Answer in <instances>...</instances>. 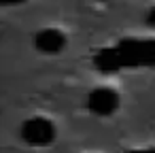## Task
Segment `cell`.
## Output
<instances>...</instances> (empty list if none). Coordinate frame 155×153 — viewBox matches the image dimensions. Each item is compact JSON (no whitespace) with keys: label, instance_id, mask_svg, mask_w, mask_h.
I'll return each mask as SVG.
<instances>
[{"label":"cell","instance_id":"ba28073f","mask_svg":"<svg viewBox=\"0 0 155 153\" xmlns=\"http://www.w3.org/2000/svg\"><path fill=\"white\" fill-rule=\"evenodd\" d=\"M5 5H19V2H26V0H2Z\"/></svg>","mask_w":155,"mask_h":153},{"label":"cell","instance_id":"3957f363","mask_svg":"<svg viewBox=\"0 0 155 153\" xmlns=\"http://www.w3.org/2000/svg\"><path fill=\"white\" fill-rule=\"evenodd\" d=\"M119 94L110 87H96L87 96V108L98 117H108L119 108Z\"/></svg>","mask_w":155,"mask_h":153},{"label":"cell","instance_id":"52a82bcc","mask_svg":"<svg viewBox=\"0 0 155 153\" xmlns=\"http://www.w3.org/2000/svg\"><path fill=\"white\" fill-rule=\"evenodd\" d=\"M127 153H155V149H138V151H127Z\"/></svg>","mask_w":155,"mask_h":153},{"label":"cell","instance_id":"7a4b0ae2","mask_svg":"<svg viewBox=\"0 0 155 153\" xmlns=\"http://www.w3.org/2000/svg\"><path fill=\"white\" fill-rule=\"evenodd\" d=\"M21 138L32 145V147H45L49 142H53L55 138V125L53 121L45 119V117H30L21 123V130H19Z\"/></svg>","mask_w":155,"mask_h":153},{"label":"cell","instance_id":"6da1fadb","mask_svg":"<svg viewBox=\"0 0 155 153\" xmlns=\"http://www.w3.org/2000/svg\"><path fill=\"white\" fill-rule=\"evenodd\" d=\"M123 66H155V41H123L117 45Z\"/></svg>","mask_w":155,"mask_h":153},{"label":"cell","instance_id":"5b68a950","mask_svg":"<svg viewBox=\"0 0 155 153\" xmlns=\"http://www.w3.org/2000/svg\"><path fill=\"white\" fill-rule=\"evenodd\" d=\"M94 62H96V66H98L100 70H104V72H113V70H117V68L123 66V60H121L117 47H115V49H102V51H98V55H96Z\"/></svg>","mask_w":155,"mask_h":153},{"label":"cell","instance_id":"277c9868","mask_svg":"<svg viewBox=\"0 0 155 153\" xmlns=\"http://www.w3.org/2000/svg\"><path fill=\"white\" fill-rule=\"evenodd\" d=\"M64 45H66V36H64V32L58 30V28H43V30H38L36 36H34V47H36L41 53H45V55H55V53H60V51L64 49Z\"/></svg>","mask_w":155,"mask_h":153},{"label":"cell","instance_id":"8992f818","mask_svg":"<svg viewBox=\"0 0 155 153\" xmlns=\"http://www.w3.org/2000/svg\"><path fill=\"white\" fill-rule=\"evenodd\" d=\"M147 24L151 26V28H155V7L149 11V17H147Z\"/></svg>","mask_w":155,"mask_h":153}]
</instances>
